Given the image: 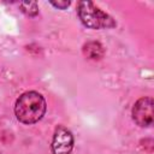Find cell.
Listing matches in <instances>:
<instances>
[{
	"label": "cell",
	"instance_id": "1",
	"mask_svg": "<svg viewBox=\"0 0 154 154\" xmlns=\"http://www.w3.org/2000/svg\"><path fill=\"white\" fill-rule=\"evenodd\" d=\"M47 109L45 97L34 90L23 93L16 101L14 113L23 124H34L42 119Z\"/></svg>",
	"mask_w": 154,
	"mask_h": 154
},
{
	"label": "cell",
	"instance_id": "2",
	"mask_svg": "<svg viewBox=\"0 0 154 154\" xmlns=\"http://www.w3.org/2000/svg\"><path fill=\"white\" fill-rule=\"evenodd\" d=\"M77 13L81 22L87 28L107 29L116 26V22L113 20V18L100 10L97 6H95L91 1H79Z\"/></svg>",
	"mask_w": 154,
	"mask_h": 154
},
{
	"label": "cell",
	"instance_id": "3",
	"mask_svg": "<svg viewBox=\"0 0 154 154\" xmlns=\"http://www.w3.org/2000/svg\"><path fill=\"white\" fill-rule=\"evenodd\" d=\"M51 149L53 154H71L73 149L72 132L67 128L58 125L53 134Z\"/></svg>",
	"mask_w": 154,
	"mask_h": 154
},
{
	"label": "cell",
	"instance_id": "4",
	"mask_svg": "<svg viewBox=\"0 0 154 154\" xmlns=\"http://www.w3.org/2000/svg\"><path fill=\"white\" fill-rule=\"evenodd\" d=\"M134 122L140 126H149L153 124V99L141 97L136 101L131 112Z\"/></svg>",
	"mask_w": 154,
	"mask_h": 154
},
{
	"label": "cell",
	"instance_id": "5",
	"mask_svg": "<svg viewBox=\"0 0 154 154\" xmlns=\"http://www.w3.org/2000/svg\"><path fill=\"white\" fill-rule=\"evenodd\" d=\"M83 54L91 60H99L103 57L105 49L97 41H89L83 46Z\"/></svg>",
	"mask_w": 154,
	"mask_h": 154
},
{
	"label": "cell",
	"instance_id": "6",
	"mask_svg": "<svg viewBox=\"0 0 154 154\" xmlns=\"http://www.w3.org/2000/svg\"><path fill=\"white\" fill-rule=\"evenodd\" d=\"M19 7L22 8V12H24L26 16L34 17L38 13V7L36 2H20Z\"/></svg>",
	"mask_w": 154,
	"mask_h": 154
},
{
	"label": "cell",
	"instance_id": "7",
	"mask_svg": "<svg viewBox=\"0 0 154 154\" xmlns=\"http://www.w3.org/2000/svg\"><path fill=\"white\" fill-rule=\"evenodd\" d=\"M70 1H58V2H55V1H51V5H53L54 7H58V8H61V10H65L67 6H70Z\"/></svg>",
	"mask_w": 154,
	"mask_h": 154
},
{
	"label": "cell",
	"instance_id": "8",
	"mask_svg": "<svg viewBox=\"0 0 154 154\" xmlns=\"http://www.w3.org/2000/svg\"><path fill=\"white\" fill-rule=\"evenodd\" d=\"M0 154H1V153H0Z\"/></svg>",
	"mask_w": 154,
	"mask_h": 154
}]
</instances>
